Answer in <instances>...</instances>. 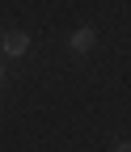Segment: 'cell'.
I'll return each mask as SVG.
<instances>
[{"instance_id":"2","label":"cell","mask_w":131,"mask_h":152,"mask_svg":"<svg viewBox=\"0 0 131 152\" xmlns=\"http://www.w3.org/2000/svg\"><path fill=\"white\" fill-rule=\"evenodd\" d=\"M93 42H97V30H89V26H81V30H72V38H68V51H76V55H85V51H93Z\"/></svg>"},{"instance_id":"4","label":"cell","mask_w":131,"mask_h":152,"mask_svg":"<svg viewBox=\"0 0 131 152\" xmlns=\"http://www.w3.org/2000/svg\"><path fill=\"white\" fill-rule=\"evenodd\" d=\"M0 85H4V64H0Z\"/></svg>"},{"instance_id":"3","label":"cell","mask_w":131,"mask_h":152,"mask_svg":"<svg viewBox=\"0 0 131 152\" xmlns=\"http://www.w3.org/2000/svg\"><path fill=\"white\" fill-rule=\"evenodd\" d=\"M114 152H131V148H127V144H119V148H114Z\"/></svg>"},{"instance_id":"1","label":"cell","mask_w":131,"mask_h":152,"mask_svg":"<svg viewBox=\"0 0 131 152\" xmlns=\"http://www.w3.org/2000/svg\"><path fill=\"white\" fill-rule=\"evenodd\" d=\"M0 51H4V55H13V59H21V55L30 51V34H21V30L0 34Z\"/></svg>"}]
</instances>
